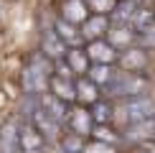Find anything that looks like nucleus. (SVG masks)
Here are the masks:
<instances>
[{
  "label": "nucleus",
  "instance_id": "f257e3e1",
  "mask_svg": "<svg viewBox=\"0 0 155 153\" xmlns=\"http://www.w3.org/2000/svg\"><path fill=\"white\" fill-rule=\"evenodd\" d=\"M48 79H51V64L46 56H33L31 64L23 69V89L28 94H41L48 92Z\"/></svg>",
  "mask_w": 155,
  "mask_h": 153
},
{
  "label": "nucleus",
  "instance_id": "f03ea898",
  "mask_svg": "<svg viewBox=\"0 0 155 153\" xmlns=\"http://www.w3.org/2000/svg\"><path fill=\"white\" fill-rule=\"evenodd\" d=\"M145 87H147V79L140 74H132V72H114V76L109 79V84L104 87L107 94L112 97H137V94H145Z\"/></svg>",
  "mask_w": 155,
  "mask_h": 153
},
{
  "label": "nucleus",
  "instance_id": "7ed1b4c3",
  "mask_svg": "<svg viewBox=\"0 0 155 153\" xmlns=\"http://www.w3.org/2000/svg\"><path fill=\"white\" fill-rule=\"evenodd\" d=\"M122 112L130 123H140V120L155 117V102L147 94H137V97H127L122 105Z\"/></svg>",
  "mask_w": 155,
  "mask_h": 153
},
{
  "label": "nucleus",
  "instance_id": "20e7f679",
  "mask_svg": "<svg viewBox=\"0 0 155 153\" xmlns=\"http://www.w3.org/2000/svg\"><path fill=\"white\" fill-rule=\"evenodd\" d=\"M117 64L122 72H132V74H140L147 69V64H150V56H147V49L143 46H130L125 49L122 54H117Z\"/></svg>",
  "mask_w": 155,
  "mask_h": 153
},
{
  "label": "nucleus",
  "instance_id": "39448f33",
  "mask_svg": "<svg viewBox=\"0 0 155 153\" xmlns=\"http://www.w3.org/2000/svg\"><path fill=\"white\" fill-rule=\"evenodd\" d=\"M18 140H21V151L23 153H41L46 145V138L38 133V127L31 120L18 123Z\"/></svg>",
  "mask_w": 155,
  "mask_h": 153
},
{
  "label": "nucleus",
  "instance_id": "423d86ee",
  "mask_svg": "<svg viewBox=\"0 0 155 153\" xmlns=\"http://www.w3.org/2000/svg\"><path fill=\"white\" fill-rule=\"evenodd\" d=\"M36 105L41 107L51 120H56L59 125L64 123V120H69V102L59 100L56 94H51V92H41V94H38V100H36Z\"/></svg>",
  "mask_w": 155,
  "mask_h": 153
},
{
  "label": "nucleus",
  "instance_id": "0eeeda50",
  "mask_svg": "<svg viewBox=\"0 0 155 153\" xmlns=\"http://www.w3.org/2000/svg\"><path fill=\"white\" fill-rule=\"evenodd\" d=\"M41 51L46 59H54V61H61L64 56H66V43L59 38L54 28H46L41 33Z\"/></svg>",
  "mask_w": 155,
  "mask_h": 153
},
{
  "label": "nucleus",
  "instance_id": "6e6552de",
  "mask_svg": "<svg viewBox=\"0 0 155 153\" xmlns=\"http://www.w3.org/2000/svg\"><path fill=\"white\" fill-rule=\"evenodd\" d=\"M87 56L92 64H114L117 61V51L109 46V41H102V38H97L87 46Z\"/></svg>",
  "mask_w": 155,
  "mask_h": 153
},
{
  "label": "nucleus",
  "instance_id": "1a4fd4ad",
  "mask_svg": "<svg viewBox=\"0 0 155 153\" xmlns=\"http://www.w3.org/2000/svg\"><path fill=\"white\" fill-rule=\"evenodd\" d=\"M92 15V10L87 8V3L84 0H64L61 3V18L74 25H81L87 18Z\"/></svg>",
  "mask_w": 155,
  "mask_h": 153
},
{
  "label": "nucleus",
  "instance_id": "9d476101",
  "mask_svg": "<svg viewBox=\"0 0 155 153\" xmlns=\"http://www.w3.org/2000/svg\"><path fill=\"white\" fill-rule=\"evenodd\" d=\"M31 123L38 127V133H41L46 140H56V138H59V123H56V120H51L38 105L31 110Z\"/></svg>",
  "mask_w": 155,
  "mask_h": 153
},
{
  "label": "nucleus",
  "instance_id": "9b49d317",
  "mask_svg": "<svg viewBox=\"0 0 155 153\" xmlns=\"http://www.w3.org/2000/svg\"><path fill=\"white\" fill-rule=\"evenodd\" d=\"M125 138H130L135 145L145 143V140H155V117L140 120V123H130V125H127Z\"/></svg>",
  "mask_w": 155,
  "mask_h": 153
},
{
  "label": "nucleus",
  "instance_id": "f8f14e48",
  "mask_svg": "<svg viewBox=\"0 0 155 153\" xmlns=\"http://www.w3.org/2000/svg\"><path fill=\"white\" fill-rule=\"evenodd\" d=\"M0 153H23L21 140H18V123L8 120L0 127Z\"/></svg>",
  "mask_w": 155,
  "mask_h": 153
},
{
  "label": "nucleus",
  "instance_id": "ddd939ff",
  "mask_svg": "<svg viewBox=\"0 0 155 153\" xmlns=\"http://www.w3.org/2000/svg\"><path fill=\"white\" fill-rule=\"evenodd\" d=\"M107 38H109V46H112V49L125 51V49L135 46V41H137V33H135L130 25H114V28H109V31H107Z\"/></svg>",
  "mask_w": 155,
  "mask_h": 153
},
{
  "label": "nucleus",
  "instance_id": "4468645a",
  "mask_svg": "<svg viewBox=\"0 0 155 153\" xmlns=\"http://www.w3.org/2000/svg\"><path fill=\"white\" fill-rule=\"evenodd\" d=\"M48 92L56 94V97L64 100V102H74V100H76L74 79H66V76H59V74H51V79H48Z\"/></svg>",
  "mask_w": 155,
  "mask_h": 153
},
{
  "label": "nucleus",
  "instance_id": "2eb2a0df",
  "mask_svg": "<svg viewBox=\"0 0 155 153\" xmlns=\"http://www.w3.org/2000/svg\"><path fill=\"white\" fill-rule=\"evenodd\" d=\"M69 125H71V133L76 135H92V127H94V120H92V112L84 110V107H76L74 112H69Z\"/></svg>",
  "mask_w": 155,
  "mask_h": 153
},
{
  "label": "nucleus",
  "instance_id": "dca6fc26",
  "mask_svg": "<svg viewBox=\"0 0 155 153\" xmlns=\"http://www.w3.org/2000/svg\"><path fill=\"white\" fill-rule=\"evenodd\" d=\"M109 31V21H107V15H89L87 21L81 23V36H87V38H92V41H97V38H102Z\"/></svg>",
  "mask_w": 155,
  "mask_h": 153
},
{
  "label": "nucleus",
  "instance_id": "f3484780",
  "mask_svg": "<svg viewBox=\"0 0 155 153\" xmlns=\"http://www.w3.org/2000/svg\"><path fill=\"white\" fill-rule=\"evenodd\" d=\"M74 87H76V100L79 102H89V105H94L97 100H99V89L89 76H76L74 79Z\"/></svg>",
  "mask_w": 155,
  "mask_h": 153
},
{
  "label": "nucleus",
  "instance_id": "a211bd4d",
  "mask_svg": "<svg viewBox=\"0 0 155 153\" xmlns=\"http://www.w3.org/2000/svg\"><path fill=\"white\" fill-rule=\"evenodd\" d=\"M54 31L59 33V38L66 46H79L81 43V31H79V25H74V23H69V21H64V18H59V21L54 23Z\"/></svg>",
  "mask_w": 155,
  "mask_h": 153
},
{
  "label": "nucleus",
  "instance_id": "6ab92c4d",
  "mask_svg": "<svg viewBox=\"0 0 155 153\" xmlns=\"http://www.w3.org/2000/svg\"><path fill=\"white\" fill-rule=\"evenodd\" d=\"M64 61L69 64V69H71L76 76H84L89 72V66H92V61H89V56H87V49H71V51H66Z\"/></svg>",
  "mask_w": 155,
  "mask_h": 153
},
{
  "label": "nucleus",
  "instance_id": "aec40b11",
  "mask_svg": "<svg viewBox=\"0 0 155 153\" xmlns=\"http://www.w3.org/2000/svg\"><path fill=\"white\" fill-rule=\"evenodd\" d=\"M84 76H89L97 87L104 89V87L109 84V79L114 76V69H112V64H92V66H89V72L84 74Z\"/></svg>",
  "mask_w": 155,
  "mask_h": 153
},
{
  "label": "nucleus",
  "instance_id": "412c9836",
  "mask_svg": "<svg viewBox=\"0 0 155 153\" xmlns=\"http://www.w3.org/2000/svg\"><path fill=\"white\" fill-rule=\"evenodd\" d=\"M135 10H137V5H135V3H130V0H120V3L114 5V10H112L114 25H130Z\"/></svg>",
  "mask_w": 155,
  "mask_h": 153
},
{
  "label": "nucleus",
  "instance_id": "4be33fe9",
  "mask_svg": "<svg viewBox=\"0 0 155 153\" xmlns=\"http://www.w3.org/2000/svg\"><path fill=\"white\" fill-rule=\"evenodd\" d=\"M89 112H92V120H94V125H109V120H112V105H109V102L107 100H97L94 102V105H92V110H89Z\"/></svg>",
  "mask_w": 155,
  "mask_h": 153
},
{
  "label": "nucleus",
  "instance_id": "5701e85b",
  "mask_svg": "<svg viewBox=\"0 0 155 153\" xmlns=\"http://www.w3.org/2000/svg\"><path fill=\"white\" fill-rule=\"evenodd\" d=\"M84 140L81 135H76V133H69V135H64L61 138V151L64 153H84Z\"/></svg>",
  "mask_w": 155,
  "mask_h": 153
},
{
  "label": "nucleus",
  "instance_id": "b1692460",
  "mask_svg": "<svg viewBox=\"0 0 155 153\" xmlns=\"http://www.w3.org/2000/svg\"><path fill=\"white\" fill-rule=\"evenodd\" d=\"M84 3L94 15H109L114 10V5H117V0H84Z\"/></svg>",
  "mask_w": 155,
  "mask_h": 153
},
{
  "label": "nucleus",
  "instance_id": "393cba45",
  "mask_svg": "<svg viewBox=\"0 0 155 153\" xmlns=\"http://www.w3.org/2000/svg\"><path fill=\"white\" fill-rule=\"evenodd\" d=\"M92 135L99 140V143H109V145H114V143H117V138H120L117 133L109 130L107 125H94V127H92Z\"/></svg>",
  "mask_w": 155,
  "mask_h": 153
},
{
  "label": "nucleus",
  "instance_id": "a878e982",
  "mask_svg": "<svg viewBox=\"0 0 155 153\" xmlns=\"http://www.w3.org/2000/svg\"><path fill=\"white\" fill-rule=\"evenodd\" d=\"M137 46H143V49L155 46V25H150V28H145V31L137 33Z\"/></svg>",
  "mask_w": 155,
  "mask_h": 153
},
{
  "label": "nucleus",
  "instance_id": "bb28decb",
  "mask_svg": "<svg viewBox=\"0 0 155 153\" xmlns=\"http://www.w3.org/2000/svg\"><path fill=\"white\" fill-rule=\"evenodd\" d=\"M84 153H117V151H114V145H109V143H99V140H94L92 145L84 148Z\"/></svg>",
  "mask_w": 155,
  "mask_h": 153
},
{
  "label": "nucleus",
  "instance_id": "cd10ccee",
  "mask_svg": "<svg viewBox=\"0 0 155 153\" xmlns=\"http://www.w3.org/2000/svg\"><path fill=\"white\" fill-rule=\"evenodd\" d=\"M135 153H155V140H145V143L135 145Z\"/></svg>",
  "mask_w": 155,
  "mask_h": 153
},
{
  "label": "nucleus",
  "instance_id": "c85d7f7f",
  "mask_svg": "<svg viewBox=\"0 0 155 153\" xmlns=\"http://www.w3.org/2000/svg\"><path fill=\"white\" fill-rule=\"evenodd\" d=\"M130 3H135L137 8H150V3H153V0H130Z\"/></svg>",
  "mask_w": 155,
  "mask_h": 153
}]
</instances>
